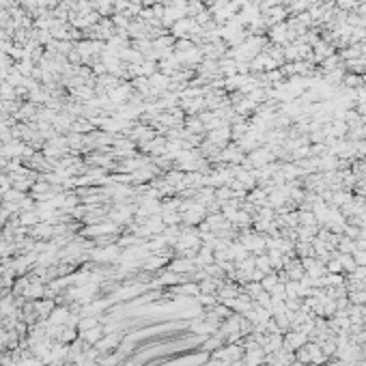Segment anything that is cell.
Masks as SVG:
<instances>
[{
    "instance_id": "277c9868",
    "label": "cell",
    "mask_w": 366,
    "mask_h": 366,
    "mask_svg": "<svg viewBox=\"0 0 366 366\" xmlns=\"http://www.w3.org/2000/svg\"><path fill=\"white\" fill-rule=\"evenodd\" d=\"M328 269H330L332 274L340 272V269H343V265H340V259H338V261H330V263H328Z\"/></svg>"
},
{
    "instance_id": "6da1fadb",
    "label": "cell",
    "mask_w": 366,
    "mask_h": 366,
    "mask_svg": "<svg viewBox=\"0 0 366 366\" xmlns=\"http://www.w3.org/2000/svg\"><path fill=\"white\" fill-rule=\"evenodd\" d=\"M343 82L347 88H355L358 91V88L364 87V76H360V73H345Z\"/></svg>"
},
{
    "instance_id": "7a4b0ae2",
    "label": "cell",
    "mask_w": 366,
    "mask_h": 366,
    "mask_svg": "<svg viewBox=\"0 0 366 366\" xmlns=\"http://www.w3.org/2000/svg\"><path fill=\"white\" fill-rule=\"evenodd\" d=\"M304 343H306V336L304 334H291L289 340H284V347L295 349V347H299V345H304Z\"/></svg>"
},
{
    "instance_id": "5b68a950",
    "label": "cell",
    "mask_w": 366,
    "mask_h": 366,
    "mask_svg": "<svg viewBox=\"0 0 366 366\" xmlns=\"http://www.w3.org/2000/svg\"><path fill=\"white\" fill-rule=\"evenodd\" d=\"M259 267L263 269V272H269V269H272V263H269V259L261 257V259H259Z\"/></svg>"
},
{
    "instance_id": "52a82bcc",
    "label": "cell",
    "mask_w": 366,
    "mask_h": 366,
    "mask_svg": "<svg viewBox=\"0 0 366 366\" xmlns=\"http://www.w3.org/2000/svg\"><path fill=\"white\" fill-rule=\"evenodd\" d=\"M340 265H343V267H347V269H353L355 267V263L349 257H340Z\"/></svg>"
},
{
    "instance_id": "8992f818",
    "label": "cell",
    "mask_w": 366,
    "mask_h": 366,
    "mask_svg": "<svg viewBox=\"0 0 366 366\" xmlns=\"http://www.w3.org/2000/svg\"><path fill=\"white\" fill-rule=\"evenodd\" d=\"M291 278H302V272H299V265L297 263H293L291 265V272H289Z\"/></svg>"
},
{
    "instance_id": "30bf717a",
    "label": "cell",
    "mask_w": 366,
    "mask_h": 366,
    "mask_svg": "<svg viewBox=\"0 0 366 366\" xmlns=\"http://www.w3.org/2000/svg\"><path fill=\"white\" fill-rule=\"evenodd\" d=\"M358 366H366V364H358Z\"/></svg>"
},
{
    "instance_id": "3957f363",
    "label": "cell",
    "mask_w": 366,
    "mask_h": 366,
    "mask_svg": "<svg viewBox=\"0 0 366 366\" xmlns=\"http://www.w3.org/2000/svg\"><path fill=\"white\" fill-rule=\"evenodd\" d=\"M336 2V9H338V11H353V9H358V2H355V0H334Z\"/></svg>"
},
{
    "instance_id": "ba28073f",
    "label": "cell",
    "mask_w": 366,
    "mask_h": 366,
    "mask_svg": "<svg viewBox=\"0 0 366 366\" xmlns=\"http://www.w3.org/2000/svg\"><path fill=\"white\" fill-rule=\"evenodd\" d=\"M263 287L267 289V291H272V289L276 287V278H274V276H272V278H265V280H263Z\"/></svg>"
},
{
    "instance_id": "9c48e42d",
    "label": "cell",
    "mask_w": 366,
    "mask_h": 366,
    "mask_svg": "<svg viewBox=\"0 0 366 366\" xmlns=\"http://www.w3.org/2000/svg\"><path fill=\"white\" fill-rule=\"evenodd\" d=\"M355 13H358L360 17H364L366 19V2H362V4H358V9H355Z\"/></svg>"
}]
</instances>
